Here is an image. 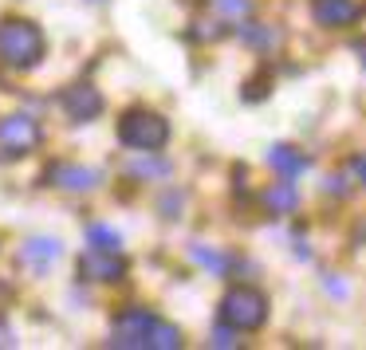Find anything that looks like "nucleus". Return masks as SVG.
Segmentation results:
<instances>
[{
	"label": "nucleus",
	"mask_w": 366,
	"mask_h": 350,
	"mask_svg": "<svg viewBox=\"0 0 366 350\" xmlns=\"http://www.w3.org/2000/svg\"><path fill=\"white\" fill-rule=\"evenodd\" d=\"M111 346H130V350H177L182 346V334L177 326L162 323L158 315L142 307H130L114 319L111 326Z\"/></svg>",
	"instance_id": "obj_1"
},
{
	"label": "nucleus",
	"mask_w": 366,
	"mask_h": 350,
	"mask_svg": "<svg viewBox=\"0 0 366 350\" xmlns=\"http://www.w3.org/2000/svg\"><path fill=\"white\" fill-rule=\"evenodd\" d=\"M0 59L16 71H28L44 59V32L32 20H0Z\"/></svg>",
	"instance_id": "obj_2"
},
{
	"label": "nucleus",
	"mask_w": 366,
	"mask_h": 350,
	"mask_svg": "<svg viewBox=\"0 0 366 350\" xmlns=\"http://www.w3.org/2000/svg\"><path fill=\"white\" fill-rule=\"evenodd\" d=\"M119 138H122V146H130L138 154H158L169 142V122L162 114L138 106V111H127L119 119Z\"/></svg>",
	"instance_id": "obj_3"
},
{
	"label": "nucleus",
	"mask_w": 366,
	"mask_h": 350,
	"mask_svg": "<svg viewBox=\"0 0 366 350\" xmlns=\"http://www.w3.org/2000/svg\"><path fill=\"white\" fill-rule=\"evenodd\" d=\"M268 319V295L260 287H232L221 303V323L232 331H260Z\"/></svg>",
	"instance_id": "obj_4"
},
{
	"label": "nucleus",
	"mask_w": 366,
	"mask_h": 350,
	"mask_svg": "<svg viewBox=\"0 0 366 350\" xmlns=\"http://www.w3.org/2000/svg\"><path fill=\"white\" fill-rule=\"evenodd\" d=\"M36 146H40V126H36V119H28V114L0 119V154H4V158H24Z\"/></svg>",
	"instance_id": "obj_5"
},
{
	"label": "nucleus",
	"mask_w": 366,
	"mask_h": 350,
	"mask_svg": "<svg viewBox=\"0 0 366 350\" xmlns=\"http://www.w3.org/2000/svg\"><path fill=\"white\" fill-rule=\"evenodd\" d=\"M79 276L99 279V284H114V279L127 276V260L119 252H107V248H91L79 256Z\"/></svg>",
	"instance_id": "obj_6"
},
{
	"label": "nucleus",
	"mask_w": 366,
	"mask_h": 350,
	"mask_svg": "<svg viewBox=\"0 0 366 350\" xmlns=\"http://www.w3.org/2000/svg\"><path fill=\"white\" fill-rule=\"evenodd\" d=\"M59 103H64L67 119H75V122H91V119H99V111H103V95H99L91 83H75V87H67Z\"/></svg>",
	"instance_id": "obj_7"
},
{
	"label": "nucleus",
	"mask_w": 366,
	"mask_h": 350,
	"mask_svg": "<svg viewBox=\"0 0 366 350\" xmlns=\"http://www.w3.org/2000/svg\"><path fill=\"white\" fill-rule=\"evenodd\" d=\"M59 252H64V248H59L56 236H32L24 248H20V264L32 268V271H48L51 264L59 260Z\"/></svg>",
	"instance_id": "obj_8"
},
{
	"label": "nucleus",
	"mask_w": 366,
	"mask_h": 350,
	"mask_svg": "<svg viewBox=\"0 0 366 350\" xmlns=\"http://www.w3.org/2000/svg\"><path fill=\"white\" fill-rule=\"evenodd\" d=\"M48 177L59 185V189H71V193H87V189H95V185L103 181V174L91 169V166H51Z\"/></svg>",
	"instance_id": "obj_9"
},
{
	"label": "nucleus",
	"mask_w": 366,
	"mask_h": 350,
	"mask_svg": "<svg viewBox=\"0 0 366 350\" xmlns=\"http://www.w3.org/2000/svg\"><path fill=\"white\" fill-rule=\"evenodd\" d=\"M358 16H362V9L355 0H315V20L323 28H350Z\"/></svg>",
	"instance_id": "obj_10"
},
{
	"label": "nucleus",
	"mask_w": 366,
	"mask_h": 350,
	"mask_svg": "<svg viewBox=\"0 0 366 350\" xmlns=\"http://www.w3.org/2000/svg\"><path fill=\"white\" fill-rule=\"evenodd\" d=\"M260 201H264V209H268L272 216H287V213H295V209H300V193H295L292 181L268 185V189L260 193Z\"/></svg>",
	"instance_id": "obj_11"
},
{
	"label": "nucleus",
	"mask_w": 366,
	"mask_h": 350,
	"mask_svg": "<svg viewBox=\"0 0 366 350\" xmlns=\"http://www.w3.org/2000/svg\"><path fill=\"white\" fill-rule=\"evenodd\" d=\"M268 166L276 169V174H284V177H300L303 169H307V158H303L300 150H292V146H272Z\"/></svg>",
	"instance_id": "obj_12"
},
{
	"label": "nucleus",
	"mask_w": 366,
	"mask_h": 350,
	"mask_svg": "<svg viewBox=\"0 0 366 350\" xmlns=\"http://www.w3.org/2000/svg\"><path fill=\"white\" fill-rule=\"evenodd\" d=\"M87 240H91V248H107V252H119V232L114 229H107V224H91L87 229Z\"/></svg>",
	"instance_id": "obj_13"
},
{
	"label": "nucleus",
	"mask_w": 366,
	"mask_h": 350,
	"mask_svg": "<svg viewBox=\"0 0 366 350\" xmlns=\"http://www.w3.org/2000/svg\"><path fill=\"white\" fill-rule=\"evenodd\" d=\"M240 36H244L248 44H260V48H276V44H280L276 32H268V28H252V24L240 28Z\"/></svg>",
	"instance_id": "obj_14"
},
{
	"label": "nucleus",
	"mask_w": 366,
	"mask_h": 350,
	"mask_svg": "<svg viewBox=\"0 0 366 350\" xmlns=\"http://www.w3.org/2000/svg\"><path fill=\"white\" fill-rule=\"evenodd\" d=\"M189 256H193V264H205V268H213V271L224 268V256L213 252V248H189Z\"/></svg>",
	"instance_id": "obj_15"
},
{
	"label": "nucleus",
	"mask_w": 366,
	"mask_h": 350,
	"mask_svg": "<svg viewBox=\"0 0 366 350\" xmlns=\"http://www.w3.org/2000/svg\"><path fill=\"white\" fill-rule=\"evenodd\" d=\"M134 177H162V174H169V166L166 161H134V166H127Z\"/></svg>",
	"instance_id": "obj_16"
},
{
	"label": "nucleus",
	"mask_w": 366,
	"mask_h": 350,
	"mask_svg": "<svg viewBox=\"0 0 366 350\" xmlns=\"http://www.w3.org/2000/svg\"><path fill=\"white\" fill-rule=\"evenodd\" d=\"M213 9H221L224 16H244V12H248V0H213Z\"/></svg>",
	"instance_id": "obj_17"
},
{
	"label": "nucleus",
	"mask_w": 366,
	"mask_h": 350,
	"mask_svg": "<svg viewBox=\"0 0 366 350\" xmlns=\"http://www.w3.org/2000/svg\"><path fill=\"white\" fill-rule=\"evenodd\" d=\"M213 346H237V331H232L229 323H221L213 331Z\"/></svg>",
	"instance_id": "obj_18"
},
{
	"label": "nucleus",
	"mask_w": 366,
	"mask_h": 350,
	"mask_svg": "<svg viewBox=\"0 0 366 350\" xmlns=\"http://www.w3.org/2000/svg\"><path fill=\"white\" fill-rule=\"evenodd\" d=\"M355 174L366 181V154H362V158H355Z\"/></svg>",
	"instance_id": "obj_19"
},
{
	"label": "nucleus",
	"mask_w": 366,
	"mask_h": 350,
	"mask_svg": "<svg viewBox=\"0 0 366 350\" xmlns=\"http://www.w3.org/2000/svg\"><path fill=\"white\" fill-rule=\"evenodd\" d=\"M355 51H358V59L366 64V44H355Z\"/></svg>",
	"instance_id": "obj_20"
}]
</instances>
